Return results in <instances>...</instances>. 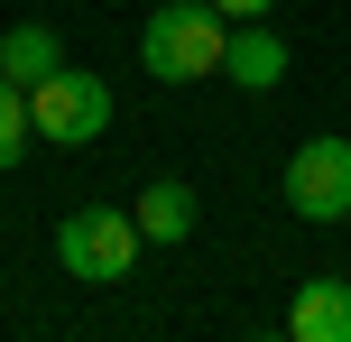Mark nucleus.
Wrapping results in <instances>:
<instances>
[{
  "label": "nucleus",
  "instance_id": "obj_1",
  "mask_svg": "<svg viewBox=\"0 0 351 342\" xmlns=\"http://www.w3.org/2000/svg\"><path fill=\"white\" fill-rule=\"evenodd\" d=\"M222 47H231V19L213 10V0H158L139 28V65L158 74V84H204V74H222Z\"/></svg>",
  "mask_w": 351,
  "mask_h": 342
},
{
  "label": "nucleus",
  "instance_id": "obj_2",
  "mask_svg": "<svg viewBox=\"0 0 351 342\" xmlns=\"http://www.w3.org/2000/svg\"><path fill=\"white\" fill-rule=\"evenodd\" d=\"M139 213H121V204H74L65 222H56V259H65V278H84V287H121L130 269H139Z\"/></svg>",
  "mask_w": 351,
  "mask_h": 342
},
{
  "label": "nucleus",
  "instance_id": "obj_3",
  "mask_svg": "<svg viewBox=\"0 0 351 342\" xmlns=\"http://www.w3.org/2000/svg\"><path fill=\"white\" fill-rule=\"evenodd\" d=\"M28 121H37L47 148H93L111 130V84L84 74V65H56L47 84H28Z\"/></svg>",
  "mask_w": 351,
  "mask_h": 342
},
{
  "label": "nucleus",
  "instance_id": "obj_4",
  "mask_svg": "<svg viewBox=\"0 0 351 342\" xmlns=\"http://www.w3.org/2000/svg\"><path fill=\"white\" fill-rule=\"evenodd\" d=\"M287 204H296L305 222H342L351 213V139H305L296 158H287Z\"/></svg>",
  "mask_w": 351,
  "mask_h": 342
},
{
  "label": "nucleus",
  "instance_id": "obj_5",
  "mask_svg": "<svg viewBox=\"0 0 351 342\" xmlns=\"http://www.w3.org/2000/svg\"><path fill=\"white\" fill-rule=\"evenodd\" d=\"M222 74L241 93H278L287 84V37L268 19H231V47H222Z\"/></svg>",
  "mask_w": 351,
  "mask_h": 342
},
{
  "label": "nucleus",
  "instance_id": "obj_6",
  "mask_svg": "<svg viewBox=\"0 0 351 342\" xmlns=\"http://www.w3.org/2000/svg\"><path fill=\"white\" fill-rule=\"evenodd\" d=\"M296 342H351V278H305L296 306H287Z\"/></svg>",
  "mask_w": 351,
  "mask_h": 342
},
{
  "label": "nucleus",
  "instance_id": "obj_7",
  "mask_svg": "<svg viewBox=\"0 0 351 342\" xmlns=\"http://www.w3.org/2000/svg\"><path fill=\"white\" fill-rule=\"evenodd\" d=\"M56 65H65V37H56L47 19H19V28L0 37V74H10V84H47Z\"/></svg>",
  "mask_w": 351,
  "mask_h": 342
},
{
  "label": "nucleus",
  "instance_id": "obj_8",
  "mask_svg": "<svg viewBox=\"0 0 351 342\" xmlns=\"http://www.w3.org/2000/svg\"><path fill=\"white\" fill-rule=\"evenodd\" d=\"M130 213H139V241H158V250H167V241L194 232V185H185V176H158Z\"/></svg>",
  "mask_w": 351,
  "mask_h": 342
},
{
  "label": "nucleus",
  "instance_id": "obj_9",
  "mask_svg": "<svg viewBox=\"0 0 351 342\" xmlns=\"http://www.w3.org/2000/svg\"><path fill=\"white\" fill-rule=\"evenodd\" d=\"M28 139H37V121H28V84H10V74H0V176L28 158Z\"/></svg>",
  "mask_w": 351,
  "mask_h": 342
},
{
  "label": "nucleus",
  "instance_id": "obj_10",
  "mask_svg": "<svg viewBox=\"0 0 351 342\" xmlns=\"http://www.w3.org/2000/svg\"><path fill=\"white\" fill-rule=\"evenodd\" d=\"M213 10H222V19H268L278 0H213Z\"/></svg>",
  "mask_w": 351,
  "mask_h": 342
}]
</instances>
